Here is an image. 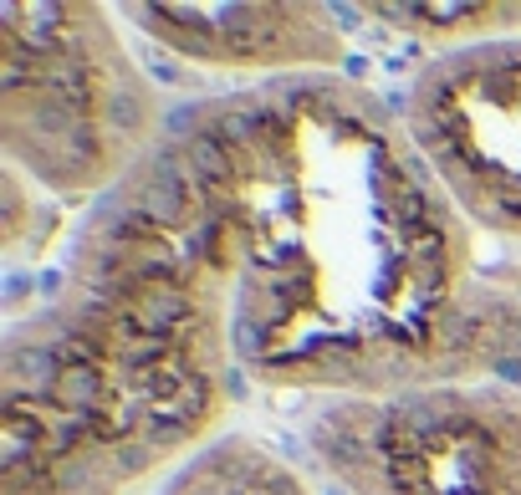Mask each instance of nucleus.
Returning <instances> with one entry per match:
<instances>
[{"mask_svg":"<svg viewBox=\"0 0 521 495\" xmlns=\"http://www.w3.org/2000/svg\"><path fill=\"white\" fill-rule=\"evenodd\" d=\"M240 240L205 97L103 194L0 348V495H128L210 445L236 384Z\"/></svg>","mask_w":521,"mask_h":495,"instance_id":"obj_2","label":"nucleus"},{"mask_svg":"<svg viewBox=\"0 0 521 495\" xmlns=\"http://www.w3.org/2000/svg\"><path fill=\"white\" fill-rule=\"evenodd\" d=\"M307 455L343 495H521V399L496 384L343 393L307 419Z\"/></svg>","mask_w":521,"mask_h":495,"instance_id":"obj_4","label":"nucleus"},{"mask_svg":"<svg viewBox=\"0 0 521 495\" xmlns=\"http://www.w3.org/2000/svg\"><path fill=\"white\" fill-rule=\"evenodd\" d=\"M148 41L215 72H256L261 82L337 72L347 57L343 26L328 5H128Z\"/></svg>","mask_w":521,"mask_h":495,"instance_id":"obj_6","label":"nucleus"},{"mask_svg":"<svg viewBox=\"0 0 521 495\" xmlns=\"http://www.w3.org/2000/svg\"><path fill=\"white\" fill-rule=\"evenodd\" d=\"M174 112L103 5L0 11V148L41 194L93 209L169 133Z\"/></svg>","mask_w":521,"mask_h":495,"instance_id":"obj_3","label":"nucleus"},{"mask_svg":"<svg viewBox=\"0 0 521 495\" xmlns=\"http://www.w3.org/2000/svg\"><path fill=\"white\" fill-rule=\"evenodd\" d=\"M465 384H496L521 399V287L481 281L465 337Z\"/></svg>","mask_w":521,"mask_h":495,"instance_id":"obj_8","label":"nucleus"},{"mask_svg":"<svg viewBox=\"0 0 521 495\" xmlns=\"http://www.w3.org/2000/svg\"><path fill=\"white\" fill-rule=\"evenodd\" d=\"M368 16L419 41H440L445 51L521 36V5H486V0L481 5H368Z\"/></svg>","mask_w":521,"mask_h":495,"instance_id":"obj_9","label":"nucleus"},{"mask_svg":"<svg viewBox=\"0 0 521 495\" xmlns=\"http://www.w3.org/2000/svg\"><path fill=\"white\" fill-rule=\"evenodd\" d=\"M399 118L465 225L521 240V36L429 57Z\"/></svg>","mask_w":521,"mask_h":495,"instance_id":"obj_5","label":"nucleus"},{"mask_svg":"<svg viewBox=\"0 0 521 495\" xmlns=\"http://www.w3.org/2000/svg\"><path fill=\"white\" fill-rule=\"evenodd\" d=\"M158 495H317L297 464L276 455L261 439L220 434L205 449H194L184 464H174Z\"/></svg>","mask_w":521,"mask_h":495,"instance_id":"obj_7","label":"nucleus"},{"mask_svg":"<svg viewBox=\"0 0 521 495\" xmlns=\"http://www.w3.org/2000/svg\"><path fill=\"white\" fill-rule=\"evenodd\" d=\"M240 240V378L297 393L465 384L471 225L409 128L343 72L205 97Z\"/></svg>","mask_w":521,"mask_h":495,"instance_id":"obj_1","label":"nucleus"}]
</instances>
